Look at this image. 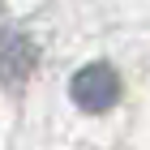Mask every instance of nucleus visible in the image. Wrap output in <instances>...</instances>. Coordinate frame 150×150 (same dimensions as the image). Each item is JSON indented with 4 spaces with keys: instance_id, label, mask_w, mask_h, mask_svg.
I'll return each mask as SVG.
<instances>
[{
    "instance_id": "obj_1",
    "label": "nucleus",
    "mask_w": 150,
    "mask_h": 150,
    "mask_svg": "<svg viewBox=\"0 0 150 150\" xmlns=\"http://www.w3.org/2000/svg\"><path fill=\"white\" fill-rule=\"evenodd\" d=\"M69 94L73 103L81 107V112H112L116 103H120V73L112 69V64H103V60H94V64H81L77 73H73L69 81Z\"/></svg>"
},
{
    "instance_id": "obj_2",
    "label": "nucleus",
    "mask_w": 150,
    "mask_h": 150,
    "mask_svg": "<svg viewBox=\"0 0 150 150\" xmlns=\"http://www.w3.org/2000/svg\"><path fill=\"white\" fill-rule=\"evenodd\" d=\"M39 64V52L26 35H0V81L4 86H22Z\"/></svg>"
}]
</instances>
